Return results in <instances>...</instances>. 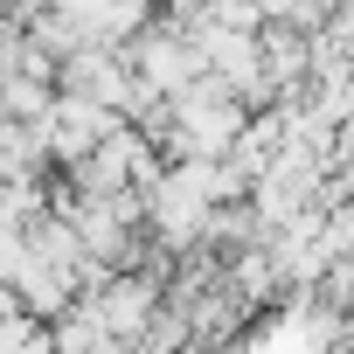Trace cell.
<instances>
[{
    "mask_svg": "<svg viewBox=\"0 0 354 354\" xmlns=\"http://www.w3.org/2000/svg\"><path fill=\"white\" fill-rule=\"evenodd\" d=\"M111 340H104V326H97V306L84 299V306H70L56 326H49V354H104Z\"/></svg>",
    "mask_w": 354,
    "mask_h": 354,
    "instance_id": "cell-3",
    "label": "cell"
},
{
    "mask_svg": "<svg viewBox=\"0 0 354 354\" xmlns=\"http://www.w3.org/2000/svg\"><path fill=\"white\" fill-rule=\"evenodd\" d=\"M91 306H97L104 340H111V347H132L139 319L160 306V271H125V278H104V285L91 292Z\"/></svg>",
    "mask_w": 354,
    "mask_h": 354,
    "instance_id": "cell-1",
    "label": "cell"
},
{
    "mask_svg": "<svg viewBox=\"0 0 354 354\" xmlns=\"http://www.w3.org/2000/svg\"><path fill=\"white\" fill-rule=\"evenodd\" d=\"M111 125H118V111H104V104H91V97H70V91H56V97H49V111H42V139H49V153H56V160L91 153Z\"/></svg>",
    "mask_w": 354,
    "mask_h": 354,
    "instance_id": "cell-2",
    "label": "cell"
}]
</instances>
